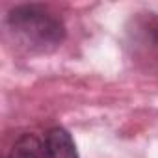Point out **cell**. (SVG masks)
Masks as SVG:
<instances>
[{"mask_svg":"<svg viewBox=\"0 0 158 158\" xmlns=\"http://www.w3.org/2000/svg\"><path fill=\"white\" fill-rule=\"evenodd\" d=\"M8 158H47L45 143L35 134H23L13 143Z\"/></svg>","mask_w":158,"mask_h":158,"instance_id":"obj_3","label":"cell"},{"mask_svg":"<svg viewBox=\"0 0 158 158\" xmlns=\"http://www.w3.org/2000/svg\"><path fill=\"white\" fill-rule=\"evenodd\" d=\"M154 37H156V41H158V24L154 26Z\"/></svg>","mask_w":158,"mask_h":158,"instance_id":"obj_4","label":"cell"},{"mask_svg":"<svg viewBox=\"0 0 158 158\" xmlns=\"http://www.w3.org/2000/svg\"><path fill=\"white\" fill-rule=\"evenodd\" d=\"M6 32L19 50L30 54L54 52L65 39L61 19L35 4L13 8L6 19Z\"/></svg>","mask_w":158,"mask_h":158,"instance_id":"obj_1","label":"cell"},{"mask_svg":"<svg viewBox=\"0 0 158 158\" xmlns=\"http://www.w3.org/2000/svg\"><path fill=\"white\" fill-rule=\"evenodd\" d=\"M45 151L47 158H80L71 134L61 127H54L47 132Z\"/></svg>","mask_w":158,"mask_h":158,"instance_id":"obj_2","label":"cell"}]
</instances>
